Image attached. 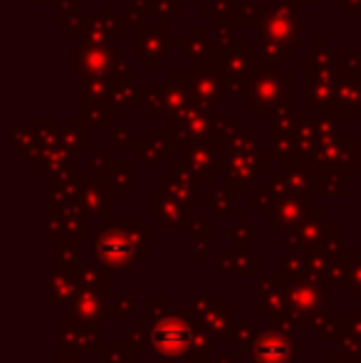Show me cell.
I'll list each match as a JSON object with an SVG mask.
<instances>
[{"label": "cell", "mask_w": 361, "mask_h": 363, "mask_svg": "<svg viewBox=\"0 0 361 363\" xmlns=\"http://www.w3.org/2000/svg\"><path fill=\"white\" fill-rule=\"evenodd\" d=\"M188 344V326L179 319H166L164 324L156 329V346L161 354L176 356L186 349Z\"/></svg>", "instance_id": "6da1fadb"}]
</instances>
